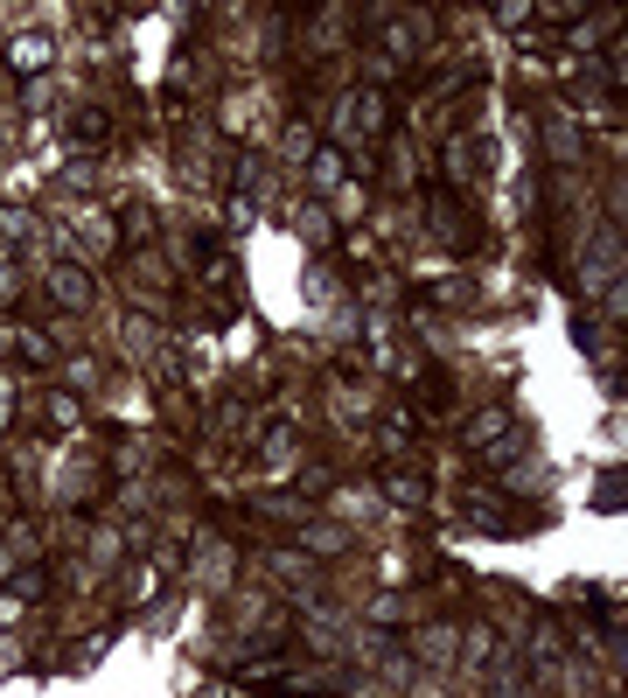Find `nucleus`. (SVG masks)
Returning a JSON list of instances; mask_svg holds the SVG:
<instances>
[{
    "label": "nucleus",
    "mask_w": 628,
    "mask_h": 698,
    "mask_svg": "<svg viewBox=\"0 0 628 698\" xmlns=\"http://www.w3.org/2000/svg\"><path fill=\"white\" fill-rule=\"evenodd\" d=\"M42 287H49V301H56V308H71V314H85V308L98 301V279L85 273V265H49V273H42Z\"/></svg>",
    "instance_id": "obj_1"
},
{
    "label": "nucleus",
    "mask_w": 628,
    "mask_h": 698,
    "mask_svg": "<svg viewBox=\"0 0 628 698\" xmlns=\"http://www.w3.org/2000/svg\"><path fill=\"white\" fill-rule=\"evenodd\" d=\"M8 63L28 77H42L49 63H56V36H42V28H8Z\"/></svg>",
    "instance_id": "obj_2"
},
{
    "label": "nucleus",
    "mask_w": 628,
    "mask_h": 698,
    "mask_svg": "<svg viewBox=\"0 0 628 698\" xmlns=\"http://www.w3.org/2000/svg\"><path fill=\"white\" fill-rule=\"evenodd\" d=\"M503 434H517V412L510 406H482V412L461 420V447H495Z\"/></svg>",
    "instance_id": "obj_3"
},
{
    "label": "nucleus",
    "mask_w": 628,
    "mask_h": 698,
    "mask_svg": "<svg viewBox=\"0 0 628 698\" xmlns=\"http://www.w3.org/2000/svg\"><path fill=\"white\" fill-rule=\"evenodd\" d=\"M350 545H356V531L336 524V518H307L301 524V552H314V559H336V552H350Z\"/></svg>",
    "instance_id": "obj_4"
},
{
    "label": "nucleus",
    "mask_w": 628,
    "mask_h": 698,
    "mask_svg": "<svg viewBox=\"0 0 628 698\" xmlns=\"http://www.w3.org/2000/svg\"><path fill=\"white\" fill-rule=\"evenodd\" d=\"M426 42H434V14H391V28H385L391 57H419Z\"/></svg>",
    "instance_id": "obj_5"
},
{
    "label": "nucleus",
    "mask_w": 628,
    "mask_h": 698,
    "mask_svg": "<svg viewBox=\"0 0 628 698\" xmlns=\"http://www.w3.org/2000/svg\"><path fill=\"white\" fill-rule=\"evenodd\" d=\"M412 657H419V663H461V628H448V622L419 628V643H412Z\"/></svg>",
    "instance_id": "obj_6"
},
{
    "label": "nucleus",
    "mask_w": 628,
    "mask_h": 698,
    "mask_svg": "<svg viewBox=\"0 0 628 698\" xmlns=\"http://www.w3.org/2000/svg\"><path fill=\"white\" fill-rule=\"evenodd\" d=\"M495 657H503V650H495V628H489V622H468V628H461V663H468V671H489Z\"/></svg>",
    "instance_id": "obj_7"
},
{
    "label": "nucleus",
    "mask_w": 628,
    "mask_h": 698,
    "mask_svg": "<svg viewBox=\"0 0 628 698\" xmlns=\"http://www.w3.org/2000/svg\"><path fill=\"white\" fill-rule=\"evenodd\" d=\"M71 133H77V147H105V140H112V120H105L98 105H77V112H71Z\"/></svg>",
    "instance_id": "obj_8"
},
{
    "label": "nucleus",
    "mask_w": 628,
    "mask_h": 698,
    "mask_svg": "<svg viewBox=\"0 0 628 698\" xmlns=\"http://www.w3.org/2000/svg\"><path fill=\"white\" fill-rule=\"evenodd\" d=\"M385 496H391V503H405V510H419V503H426V475L391 469V475H385Z\"/></svg>",
    "instance_id": "obj_9"
},
{
    "label": "nucleus",
    "mask_w": 628,
    "mask_h": 698,
    "mask_svg": "<svg viewBox=\"0 0 628 698\" xmlns=\"http://www.w3.org/2000/svg\"><path fill=\"white\" fill-rule=\"evenodd\" d=\"M468 510H475V524H482V531H503V518H510L503 489H468Z\"/></svg>",
    "instance_id": "obj_10"
},
{
    "label": "nucleus",
    "mask_w": 628,
    "mask_h": 698,
    "mask_svg": "<svg viewBox=\"0 0 628 698\" xmlns=\"http://www.w3.org/2000/svg\"><path fill=\"white\" fill-rule=\"evenodd\" d=\"M161 573H168V559H147V566L126 573V601H154L161 594Z\"/></svg>",
    "instance_id": "obj_11"
},
{
    "label": "nucleus",
    "mask_w": 628,
    "mask_h": 698,
    "mask_svg": "<svg viewBox=\"0 0 628 698\" xmlns=\"http://www.w3.org/2000/svg\"><path fill=\"white\" fill-rule=\"evenodd\" d=\"M8 342H14V357H28V363H56V342H49L42 328H14Z\"/></svg>",
    "instance_id": "obj_12"
},
{
    "label": "nucleus",
    "mask_w": 628,
    "mask_h": 698,
    "mask_svg": "<svg viewBox=\"0 0 628 698\" xmlns=\"http://www.w3.org/2000/svg\"><path fill=\"white\" fill-rule=\"evenodd\" d=\"M42 412H49V426H77V420H85V406H77L71 391H49V398H42Z\"/></svg>",
    "instance_id": "obj_13"
},
{
    "label": "nucleus",
    "mask_w": 628,
    "mask_h": 698,
    "mask_svg": "<svg viewBox=\"0 0 628 698\" xmlns=\"http://www.w3.org/2000/svg\"><path fill=\"white\" fill-rule=\"evenodd\" d=\"M448 175H454V182L475 175V147H468V133H454V140H448Z\"/></svg>",
    "instance_id": "obj_14"
},
{
    "label": "nucleus",
    "mask_w": 628,
    "mask_h": 698,
    "mask_svg": "<svg viewBox=\"0 0 628 698\" xmlns=\"http://www.w3.org/2000/svg\"><path fill=\"white\" fill-rule=\"evenodd\" d=\"M363 77H370V91H385L391 77H399V63H391L385 49H370V57H363Z\"/></svg>",
    "instance_id": "obj_15"
},
{
    "label": "nucleus",
    "mask_w": 628,
    "mask_h": 698,
    "mask_svg": "<svg viewBox=\"0 0 628 698\" xmlns=\"http://www.w3.org/2000/svg\"><path fill=\"white\" fill-rule=\"evenodd\" d=\"M405 614H412L405 594H377V601H370V622H405Z\"/></svg>",
    "instance_id": "obj_16"
},
{
    "label": "nucleus",
    "mask_w": 628,
    "mask_h": 698,
    "mask_svg": "<svg viewBox=\"0 0 628 698\" xmlns=\"http://www.w3.org/2000/svg\"><path fill=\"white\" fill-rule=\"evenodd\" d=\"M293 230L322 245V238H328V210H314V203H307V210H293Z\"/></svg>",
    "instance_id": "obj_17"
},
{
    "label": "nucleus",
    "mask_w": 628,
    "mask_h": 698,
    "mask_svg": "<svg viewBox=\"0 0 628 698\" xmlns=\"http://www.w3.org/2000/svg\"><path fill=\"white\" fill-rule=\"evenodd\" d=\"M336 217H363V189H356V182H342V189H336Z\"/></svg>",
    "instance_id": "obj_18"
},
{
    "label": "nucleus",
    "mask_w": 628,
    "mask_h": 698,
    "mask_svg": "<svg viewBox=\"0 0 628 698\" xmlns=\"http://www.w3.org/2000/svg\"><path fill=\"white\" fill-rule=\"evenodd\" d=\"M28 230H36V224H28V210H0V238H28Z\"/></svg>",
    "instance_id": "obj_19"
},
{
    "label": "nucleus",
    "mask_w": 628,
    "mask_h": 698,
    "mask_svg": "<svg viewBox=\"0 0 628 698\" xmlns=\"http://www.w3.org/2000/svg\"><path fill=\"white\" fill-rule=\"evenodd\" d=\"M314 182H328V189H342V161H336V154H314Z\"/></svg>",
    "instance_id": "obj_20"
},
{
    "label": "nucleus",
    "mask_w": 628,
    "mask_h": 698,
    "mask_svg": "<svg viewBox=\"0 0 628 698\" xmlns=\"http://www.w3.org/2000/svg\"><path fill=\"white\" fill-rule=\"evenodd\" d=\"M98 377H105V371H98V363H91V357H77V363H71V385H85V391H91V385H98Z\"/></svg>",
    "instance_id": "obj_21"
},
{
    "label": "nucleus",
    "mask_w": 628,
    "mask_h": 698,
    "mask_svg": "<svg viewBox=\"0 0 628 698\" xmlns=\"http://www.w3.org/2000/svg\"><path fill=\"white\" fill-rule=\"evenodd\" d=\"M287 154H301V161L314 154V133H307V126H293V133H287Z\"/></svg>",
    "instance_id": "obj_22"
},
{
    "label": "nucleus",
    "mask_w": 628,
    "mask_h": 698,
    "mask_svg": "<svg viewBox=\"0 0 628 698\" xmlns=\"http://www.w3.org/2000/svg\"><path fill=\"white\" fill-rule=\"evenodd\" d=\"M14 294H22V279H14V265H8V259H0V308H8V301H14Z\"/></svg>",
    "instance_id": "obj_23"
},
{
    "label": "nucleus",
    "mask_w": 628,
    "mask_h": 698,
    "mask_svg": "<svg viewBox=\"0 0 628 698\" xmlns=\"http://www.w3.org/2000/svg\"><path fill=\"white\" fill-rule=\"evenodd\" d=\"M8 420H14V385L0 377V434H8Z\"/></svg>",
    "instance_id": "obj_24"
}]
</instances>
